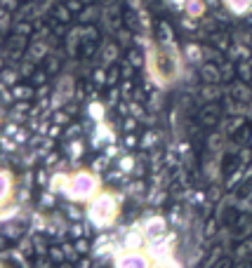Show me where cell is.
I'll use <instances>...</instances> for the list:
<instances>
[{
    "mask_svg": "<svg viewBox=\"0 0 252 268\" xmlns=\"http://www.w3.org/2000/svg\"><path fill=\"white\" fill-rule=\"evenodd\" d=\"M146 242V236H144V231L139 228H127L125 236H123V249H142V245Z\"/></svg>",
    "mask_w": 252,
    "mask_h": 268,
    "instance_id": "obj_4",
    "label": "cell"
},
{
    "mask_svg": "<svg viewBox=\"0 0 252 268\" xmlns=\"http://www.w3.org/2000/svg\"><path fill=\"white\" fill-rule=\"evenodd\" d=\"M116 268H153V259L142 249H123L116 259Z\"/></svg>",
    "mask_w": 252,
    "mask_h": 268,
    "instance_id": "obj_3",
    "label": "cell"
},
{
    "mask_svg": "<svg viewBox=\"0 0 252 268\" xmlns=\"http://www.w3.org/2000/svg\"><path fill=\"white\" fill-rule=\"evenodd\" d=\"M66 193L71 195L73 200H92L99 193V181L90 172H75L71 177V181H69V191Z\"/></svg>",
    "mask_w": 252,
    "mask_h": 268,
    "instance_id": "obj_2",
    "label": "cell"
},
{
    "mask_svg": "<svg viewBox=\"0 0 252 268\" xmlns=\"http://www.w3.org/2000/svg\"><path fill=\"white\" fill-rule=\"evenodd\" d=\"M142 231H144L146 240H158V238L165 233V221H163V219H148Z\"/></svg>",
    "mask_w": 252,
    "mask_h": 268,
    "instance_id": "obj_5",
    "label": "cell"
},
{
    "mask_svg": "<svg viewBox=\"0 0 252 268\" xmlns=\"http://www.w3.org/2000/svg\"><path fill=\"white\" fill-rule=\"evenodd\" d=\"M69 181H71L69 174H57V177L52 179V188L54 191H64V193H66V191H69Z\"/></svg>",
    "mask_w": 252,
    "mask_h": 268,
    "instance_id": "obj_6",
    "label": "cell"
},
{
    "mask_svg": "<svg viewBox=\"0 0 252 268\" xmlns=\"http://www.w3.org/2000/svg\"><path fill=\"white\" fill-rule=\"evenodd\" d=\"M87 214H90V219H92L95 226H111L118 216V205H116V200H113V195H108V193L95 195V198L90 200Z\"/></svg>",
    "mask_w": 252,
    "mask_h": 268,
    "instance_id": "obj_1",
    "label": "cell"
}]
</instances>
